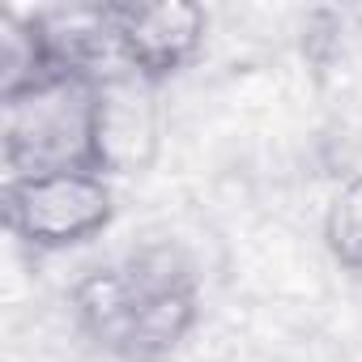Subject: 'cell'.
Returning a JSON list of instances; mask_svg holds the SVG:
<instances>
[{"mask_svg":"<svg viewBox=\"0 0 362 362\" xmlns=\"http://www.w3.org/2000/svg\"><path fill=\"white\" fill-rule=\"evenodd\" d=\"M73 315L98 349L124 362H162L201 320L197 273L179 247L149 243L86 273L73 286Z\"/></svg>","mask_w":362,"mask_h":362,"instance_id":"1","label":"cell"},{"mask_svg":"<svg viewBox=\"0 0 362 362\" xmlns=\"http://www.w3.org/2000/svg\"><path fill=\"white\" fill-rule=\"evenodd\" d=\"M98 145H103V170L124 175L149 162L158 145V111H153V86H145L132 73H107L103 77V119H98Z\"/></svg>","mask_w":362,"mask_h":362,"instance_id":"5","label":"cell"},{"mask_svg":"<svg viewBox=\"0 0 362 362\" xmlns=\"http://www.w3.org/2000/svg\"><path fill=\"white\" fill-rule=\"evenodd\" d=\"M5 170L9 179L47 170H103L98 119H103V77L64 73L30 94L5 98Z\"/></svg>","mask_w":362,"mask_h":362,"instance_id":"2","label":"cell"},{"mask_svg":"<svg viewBox=\"0 0 362 362\" xmlns=\"http://www.w3.org/2000/svg\"><path fill=\"white\" fill-rule=\"evenodd\" d=\"M324 247L349 273H362V175L345 179L324 209Z\"/></svg>","mask_w":362,"mask_h":362,"instance_id":"7","label":"cell"},{"mask_svg":"<svg viewBox=\"0 0 362 362\" xmlns=\"http://www.w3.org/2000/svg\"><path fill=\"white\" fill-rule=\"evenodd\" d=\"M69 69L56 56V43L47 35L43 13H5L0 18V103L30 94Z\"/></svg>","mask_w":362,"mask_h":362,"instance_id":"6","label":"cell"},{"mask_svg":"<svg viewBox=\"0 0 362 362\" xmlns=\"http://www.w3.org/2000/svg\"><path fill=\"white\" fill-rule=\"evenodd\" d=\"M115 218V192L98 170H47L5 179V226L30 252H69Z\"/></svg>","mask_w":362,"mask_h":362,"instance_id":"3","label":"cell"},{"mask_svg":"<svg viewBox=\"0 0 362 362\" xmlns=\"http://www.w3.org/2000/svg\"><path fill=\"white\" fill-rule=\"evenodd\" d=\"M111 9V43L124 73L145 86H162L166 77L184 73L209 35V13L188 0L162 5H107Z\"/></svg>","mask_w":362,"mask_h":362,"instance_id":"4","label":"cell"}]
</instances>
